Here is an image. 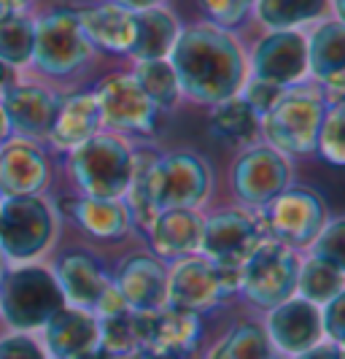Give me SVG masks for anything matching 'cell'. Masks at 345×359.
Masks as SVG:
<instances>
[{
    "instance_id": "cell-1",
    "label": "cell",
    "mask_w": 345,
    "mask_h": 359,
    "mask_svg": "<svg viewBox=\"0 0 345 359\" xmlns=\"http://www.w3.org/2000/svg\"><path fill=\"white\" fill-rule=\"evenodd\" d=\"M167 62L176 71L181 97L197 106L230 100L248 81V52L243 41L211 22L181 27Z\"/></svg>"
},
{
    "instance_id": "cell-2",
    "label": "cell",
    "mask_w": 345,
    "mask_h": 359,
    "mask_svg": "<svg viewBox=\"0 0 345 359\" xmlns=\"http://www.w3.org/2000/svg\"><path fill=\"white\" fill-rule=\"evenodd\" d=\"M33 25H36V41H33L30 65L41 76L68 79L81 73L94 60L97 52L81 33L76 6H52L43 14L33 17Z\"/></svg>"
},
{
    "instance_id": "cell-3",
    "label": "cell",
    "mask_w": 345,
    "mask_h": 359,
    "mask_svg": "<svg viewBox=\"0 0 345 359\" xmlns=\"http://www.w3.org/2000/svg\"><path fill=\"white\" fill-rule=\"evenodd\" d=\"M327 114V103L318 87H289L262 119L259 130L267 138V146L286 157H302L316 151L318 130Z\"/></svg>"
},
{
    "instance_id": "cell-4",
    "label": "cell",
    "mask_w": 345,
    "mask_h": 359,
    "mask_svg": "<svg viewBox=\"0 0 345 359\" xmlns=\"http://www.w3.org/2000/svg\"><path fill=\"white\" fill-rule=\"evenodd\" d=\"M68 170L84 198L122 200L132 173V146L122 135L100 130L73 149Z\"/></svg>"
},
{
    "instance_id": "cell-5",
    "label": "cell",
    "mask_w": 345,
    "mask_h": 359,
    "mask_svg": "<svg viewBox=\"0 0 345 359\" xmlns=\"http://www.w3.org/2000/svg\"><path fill=\"white\" fill-rule=\"evenodd\" d=\"M57 211L43 195H11L0 203V254L6 262H36L57 238Z\"/></svg>"
},
{
    "instance_id": "cell-6",
    "label": "cell",
    "mask_w": 345,
    "mask_h": 359,
    "mask_svg": "<svg viewBox=\"0 0 345 359\" xmlns=\"http://www.w3.org/2000/svg\"><path fill=\"white\" fill-rule=\"evenodd\" d=\"M65 306L52 270L41 265H19L8 270L0 287V316L19 332L38 330Z\"/></svg>"
},
{
    "instance_id": "cell-7",
    "label": "cell",
    "mask_w": 345,
    "mask_h": 359,
    "mask_svg": "<svg viewBox=\"0 0 345 359\" xmlns=\"http://www.w3.org/2000/svg\"><path fill=\"white\" fill-rule=\"evenodd\" d=\"M243 268H230L205 259L202 254H192L176 259L167 270V308H178L189 313H205L216 308L221 300L240 292Z\"/></svg>"
},
{
    "instance_id": "cell-8",
    "label": "cell",
    "mask_w": 345,
    "mask_h": 359,
    "mask_svg": "<svg viewBox=\"0 0 345 359\" xmlns=\"http://www.w3.org/2000/svg\"><path fill=\"white\" fill-rule=\"evenodd\" d=\"M211 165L195 151L160 154L148 170V192L157 211L164 208H200L211 198Z\"/></svg>"
},
{
    "instance_id": "cell-9",
    "label": "cell",
    "mask_w": 345,
    "mask_h": 359,
    "mask_svg": "<svg viewBox=\"0 0 345 359\" xmlns=\"http://www.w3.org/2000/svg\"><path fill=\"white\" fill-rule=\"evenodd\" d=\"M300 262L302 259L297 249H291L275 238H265L243 265L240 292L254 306L275 308L278 303L297 294Z\"/></svg>"
},
{
    "instance_id": "cell-10",
    "label": "cell",
    "mask_w": 345,
    "mask_h": 359,
    "mask_svg": "<svg viewBox=\"0 0 345 359\" xmlns=\"http://www.w3.org/2000/svg\"><path fill=\"white\" fill-rule=\"evenodd\" d=\"M262 222L270 238L291 249H305L327 224V203L308 187H286L278 198L262 208Z\"/></svg>"
},
{
    "instance_id": "cell-11",
    "label": "cell",
    "mask_w": 345,
    "mask_h": 359,
    "mask_svg": "<svg viewBox=\"0 0 345 359\" xmlns=\"http://www.w3.org/2000/svg\"><path fill=\"white\" fill-rule=\"evenodd\" d=\"M248 52V79L275 84L281 90L305 84L308 76V38L305 30H265Z\"/></svg>"
},
{
    "instance_id": "cell-12",
    "label": "cell",
    "mask_w": 345,
    "mask_h": 359,
    "mask_svg": "<svg viewBox=\"0 0 345 359\" xmlns=\"http://www.w3.org/2000/svg\"><path fill=\"white\" fill-rule=\"evenodd\" d=\"M230 184L240 203L262 211L270 200L291 187V162L273 146H248L232 162Z\"/></svg>"
},
{
    "instance_id": "cell-13",
    "label": "cell",
    "mask_w": 345,
    "mask_h": 359,
    "mask_svg": "<svg viewBox=\"0 0 345 359\" xmlns=\"http://www.w3.org/2000/svg\"><path fill=\"white\" fill-rule=\"evenodd\" d=\"M103 127L111 133H127V135H154L160 125V108L154 106L146 92L138 87L129 71L111 73L94 90Z\"/></svg>"
},
{
    "instance_id": "cell-14",
    "label": "cell",
    "mask_w": 345,
    "mask_h": 359,
    "mask_svg": "<svg viewBox=\"0 0 345 359\" xmlns=\"http://www.w3.org/2000/svg\"><path fill=\"white\" fill-rule=\"evenodd\" d=\"M265 238L270 235L265 230L262 219L246 214L240 208H227L205 219L200 254L218 265L243 268L246 259L254 254V249Z\"/></svg>"
},
{
    "instance_id": "cell-15",
    "label": "cell",
    "mask_w": 345,
    "mask_h": 359,
    "mask_svg": "<svg viewBox=\"0 0 345 359\" xmlns=\"http://www.w3.org/2000/svg\"><path fill=\"white\" fill-rule=\"evenodd\" d=\"M135 322V341L138 348L151 357H186L197 348L202 335L200 313H189L178 308H160V311H132Z\"/></svg>"
},
{
    "instance_id": "cell-16",
    "label": "cell",
    "mask_w": 345,
    "mask_h": 359,
    "mask_svg": "<svg viewBox=\"0 0 345 359\" xmlns=\"http://www.w3.org/2000/svg\"><path fill=\"white\" fill-rule=\"evenodd\" d=\"M59 103L62 97L55 90L38 81H19V79L0 95V106L8 116L11 133H17L24 141L49 138Z\"/></svg>"
},
{
    "instance_id": "cell-17",
    "label": "cell",
    "mask_w": 345,
    "mask_h": 359,
    "mask_svg": "<svg viewBox=\"0 0 345 359\" xmlns=\"http://www.w3.org/2000/svg\"><path fill=\"white\" fill-rule=\"evenodd\" d=\"M76 17L94 52L129 57L135 43V11L113 0H94L76 6Z\"/></svg>"
},
{
    "instance_id": "cell-18",
    "label": "cell",
    "mask_w": 345,
    "mask_h": 359,
    "mask_svg": "<svg viewBox=\"0 0 345 359\" xmlns=\"http://www.w3.org/2000/svg\"><path fill=\"white\" fill-rule=\"evenodd\" d=\"M119 292L122 303L141 313V311H160L167 303V268L160 257L151 254H132L119 262L116 278H111Z\"/></svg>"
},
{
    "instance_id": "cell-19",
    "label": "cell",
    "mask_w": 345,
    "mask_h": 359,
    "mask_svg": "<svg viewBox=\"0 0 345 359\" xmlns=\"http://www.w3.org/2000/svg\"><path fill=\"white\" fill-rule=\"evenodd\" d=\"M52 181L46 151L33 141L8 138L0 146V195H41Z\"/></svg>"
},
{
    "instance_id": "cell-20",
    "label": "cell",
    "mask_w": 345,
    "mask_h": 359,
    "mask_svg": "<svg viewBox=\"0 0 345 359\" xmlns=\"http://www.w3.org/2000/svg\"><path fill=\"white\" fill-rule=\"evenodd\" d=\"M57 287L65 297V306L81 308L94 313L103 294L111 289V276L103 268L100 259H94L90 252H68L57 259L55 270Z\"/></svg>"
},
{
    "instance_id": "cell-21",
    "label": "cell",
    "mask_w": 345,
    "mask_h": 359,
    "mask_svg": "<svg viewBox=\"0 0 345 359\" xmlns=\"http://www.w3.org/2000/svg\"><path fill=\"white\" fill-rule=\"evenodd\" d=\"M267 338L283 351V354H302L313 348L321 338V308L302 300V297H289L283 303L270 308L267 319Z\"/></svg>"
},
{
    "instance_id": "cell-22",
    "label": "cell",
    "mask_w": 345,
    "mask_h": 359,
    "mask_svg": "<svg viewBox=\"0 0 345 359\" xmlns=\"http://www.w3.org/2000/svg\"><path fill=\"white\" fill-rule=\"evenodd\" d=\"M202 224L205 216L197 208H164L157 214L148 241L151 249L160 259H183L192 254H200L202 243Z\"/></svg>"
},
{
    "instance_id": "cell-23",
    "label": "cell",
    "mask_w": 345,
    "mask_h": 359,
    "mask_svg": "<svg viewBox=\"0 0 345 359\" xmlns=\"http://www.w3.org/2000/svg\"><path fill=\"white\" fill-rule=\"evenodd\" d=\"M308 38V76L316 87L345 84V25L327 17L305 33Z\"/></svg>"
},
{
    "instance_id": "cell-24",
    "label": "cell",
    "mask_w": 345,
    "mask_h": 359,
    "mask_svg": "<svg viewBox=\"0 0 345 359\" xmlns=\"http://www.w3.org/2000/svg\"><path fill=\"white\" fill-rule=\"evenodd\" d=\"M100 130H103V116H100L94 90L76 92L71 97H62L59 111L55 116V125L49 130V141L62 151H73L76 146L90 141L92 135L100 133Z\"/></svg>"
},
{
    "instance_id": "cell-25",
    "label": "cell",
    "mask_w": 345,
    "mask_h": 359,
    "mask_svg": "<svg viewBox=\"0 0 345 359\" xmlns=\"http://www.w3.org/2000/svg\"><path fill=\"white\" fill-rule=\"evenodd\" d=\"M46 348L55 359H73L97 348V319L90 311L62 306L43 324Z\"/></svg>"
},
{
    "instance_id": "cell-26",
    "label": "cell",
    "mask_w": 345,
    "mask_h": 359,
    "mask_svg": "<svg viewBox=\"0 0 345 359\" xmlns=\"http://www.w3.org/2000/svg\"><path fill=\"white\" fill-rule=\"evenodd\" d=\"M181 19L167 6L135 11V43L129 49V60H167L181 36Z\"/></svg>"
},
{
    "instance_id": "cell-27",
    "label": "cell",
    "mask_w": 345,
    "mask_h": 359,
    "mask_svg": "<svg viewBox=\"0 0 345 359\" xmlns=\"http://www.w3.org/2000/svg\"><path fill=\"white\" fill-rule=\"evenodd\" d=\"M251 17L265 30H302L332 17V0H254Z\"/></svg>"
},
{
    "instance_id": "cell-28",
    "label": "cell",
    "mask_w": 345,
    "mask_h": 359,
    "mask_svg": "<svg viewBox=\"0 0 345 359\" xmlns=\"http://www.w3.org/2000/svg\"><path fill=\"white\" fill-rule=\"evenodd\" d=\"M73 222L100 241H119L132 230L129 227V214L122 200L106 198H81L73 205Z\"/></svg>"
},
{
    "instance_id": "cell-29",
    "label": "cell",
    "mask_w": 345,
    "mask_h": 359,
    "mask_svg": "<svg viewBox=\"0 0 345 359\" xmlns=\"http://www.w3.org/2000/svg\"><path fill=\"white\" fill-rule=\"evenodd\" d=\"M208 130L213 138L224 141V144H246L259 130V116L240 95H235L230 100H221L216 106H211Z\"/></svg>"
},
{
    "instance_id": "cell-30",
    "label": "cell",
    "mask_w": 345,
    "mask_h": 359,
    "mask_svg": "<svg viewBox=\"0 0 345 359\" xmlns=\"http://www.w3.org/2000/svg\"><path fill=\"white\" fill-rule=\"evenodd\" d=\"M129 73L138 81V87L146 92V97L160 108V114L181 103V87L167 60H135Z\"/></svg>"
},
{
    "instance_id": "cell-31",
    "label": "cell",
    "mask_w": 345,
    "mask_h": 359,
    "mask_svg": "<svg viewBox=\"0 0 345 359\" xmlns=\"http://www.w3.org/2000/svg\"><path fill=\"white\" fill-rule=\"evenodd\" d=\"M345 289V268H337L332 262L308 257L300 262V276H297V294L313 306H324L332 297L343 294Z\"/></svg>"
},
{
    "instance_id": "cell-32",
    "label": "cell",
    "mask_w": 345,
    "mask_h": 359,
    "mask_svg": "<svg viewBox=\"0 0 345 359\" xmlns=\"http://www.w3.org/2000/svg\"><path fill=\"white\" fill-rule=\"evenodd\" d=\"M36 25L27 11L22 14H0V62L11 71H22L33 60Z\"/></svg>"
},
{
    "instance_id": "cell-33",
    "label": "cell",
    "mask_w": 345,
    "mask_h": 359,
    "mask_svg": "<svg viewBox=\"0 0 345 359\" xmlns=\"http://www.w3.org/2000/svg\"><path fill=\"white\" fill-rule=\"evenodd\" d=\"M208 359H270V338L259 324H237Z\"/></svg>"
},
{
    "instance_id": "cell-34",
    "label": "cell",
    "mask_w": 345,
    "mask_h": 359,
    "mask_svg": "<svg viewBox=\"0 0 345 359\" xmlns=\"http://www.w3.org/2000/svg\"><path fill=\"white\" fill-rule=\"evenodd\" d=\"M97 346L106 354H119V351L138 348L135 322H132V311L129 308H122L116 313H108V316L97 319Z\"/></svg>"
},
{
    "instance_id": "cell-35",
    "label": "cell",
    "mask_w": 345,
    "mask_h": 359,
    "mask_svg": "<svg viewBox=\"0 0 345 359\" xmlns=\"http://www.w3.org/2000/svg\"><path fill=\"white\" fill-rule=\"evenodd\" d=\"M316 151L335 168L345 165V103L327 106L324 122L318 130Z\"/></svg>"
},
{
    "instance_id": "cell-36",
    "label": "cell",
    "mask_w": 345,
    "mask_h": 359,
    "mask_svg": "<svg viewBox=\"0 0 345 359\" xmlns=\"http://www.w3.org/2000/svg\"><path fill=\"white\" fill-rule=\"evenodd\" d=\"M310 257L345 268V219H327V224L310 241Z\"/></svg>"
},
{
    "instance_id": "cell-37",
    "label": "cell",
    "mask_w": 345,
    "mask_h": 359,
    "mask_svg": "<svg viewBox=\"0 0 345 359\" xmlns=\"http://www.w3.org/2000/svg\"><path fill=\"white\" fill-rule=\"evenodd\" d=\"M197 3L205 14V22L224 30H237L251 17V8H254V0H197Z\"/></svg>"
},
{
    "instance_id": "cell-38",
    "label": "cell",
    "mask_w": 345,
    "mask_h": 359,
    "mask_svg": "<svg viewBox=\"0 0 345 359\" xmlns=\"http://www.w3.org/2000/svg\"><path fill=\"white\" fill-rule=\"evenodd\" d=\"M281 95H283L281 87L267 84V81H259V79H248V81L243 84V90H240V97L254 108L259 119H262V116H265V114L278 103V97H281Z\"/></svg>"
},
{
    "instance_id": "cell-39",
    "label": "cell",
    "mask_w": 345,
    "mask_h": 359,
    "mask_svg": "<svg viewBox=\"0 0 345 359\" xmlns=\"http://www.w3.org/2000/svg\"><path fill=\"white\" fill-rule=\"evenodd\" d=\"M321 332H327L329 341L340 346L345 341V294L332 297L321 308Z\"/></svg>"
},
{
    "instance_id": "cell-40",
    "label": "cell",
    "mask_w": 345,
    "mask_h": 359,
    "mask_svg": "<svg viewBox=\"0 0 345 359\" xmlns=\"http://www.w3.org/2000/svg\"><path fill=\"white\" fill-rule=\"evenodd\" d=\"M0 359H49L30 335H11L0 341Z\"/></svg>"
},
{
    "instance_id": "cell-41",
    "label": "cell",
    "mask_w": 345,
    "mask_h": 359,
    "mask_svg": "<svg viewBox=\"0 0 345 359\" xmlns=\"http://www.w3.org/2000/svg\"><path fill=\"white\" fill-rule=\"evenodd\" d=\"M297 359H343V351H340V346H335V343H324V346H313L308 351H302V354H297Z\"/></svg>"
},
{
    "instance_id": "cell-42",
    "label": "cell",
    "mask_w": 345,
    "mask_h": 359,
    "mask_svg": "<svg viewBox=\"0 0 345 359\" xmlns=\"http://www.w3.org/2000/svg\"><path fill=\"white\" fill-rule=\"evenodd\" d=\"M36 0H0V14H22V11H30Z\"/></svg>"
},
{
    "instance_id": "cell-43",
    "label": "cell",
    "mask_w": 345,
    "mask_h": 359,
    "mask_svg": "<svg viewBox=\"0 0 345 359\" xmlns=\"http://www.w3.org/2000/svg\"><path fill=\"white\" fill-rule=\"evenodd\" d=\"M119 6H125L129 11H143V8H154V6H164L167 0H113Z\"/></svg>"
},
{
    "instance_id": "cell-44",
    "label": "cell",
    "mask_w": 345,
    "mask_h": 359,
    "mask_svg": "<svg viewBox=\"0 0 345 359\" xmlns=\"http://www.w3.org/2000/svg\"><path fill=\"white\" fill-rule=\"evenodd\" d=\"M103 359H151V354L143 348H129V351H119V354H106L103 351Z\"/></svg>"
},
{
    "instance_id": "cell-45",
    "label": "cell",
    "mask_w": 345,
    "mask_h": 359,
    "mask_svg": "<svg viewBox=\"0 0 345 359\" xmlns=\"http://www.w3.org/2000/svg\"><path fill=\"white\" fill-rule=\"evenodd\" d=\"M14 81H17V71H11L8 65H3V62H0V95L8 90Z\"/></svg>"
},
{
    "instance_id": "cell-46",
    "label": "cell",
    "mask_w": 345,
    "mask_h": 359,
    "mask_svg": "<svg viewBox=\"0 0 345 359\" xmlns=\"http://www.w3.org/2000/svg\"><path fill=\"white\" fill-rule=\"evenodd\" d=\"M11 135H14V133H11V125H8V116H6V111L0 106V146L6 144Z\"/></svg>"
},
{
    "instance_id": "cell-47",
    "label": "cell",
    "mask_w": 345,
    "mask_h": 359,
    "mask_svg": "<svg viewBox=\"0 0 345 359\" xmlns=\"http://www.w3.org/2000/svg\"><path fill=\"white\" fill-rule=\"evenodd\" d=\"M73 359H103V351L92 348V351H87V354H78V357H73Z\"/></svg>"
},
{
    "instance_id": "cell-48",
    "label": "cell",
    "mask_w": 345,
    "mask_h": 359,
    "mask_svg": "<svg viewBox=\"0 0 345 359\" xmlns=\"http://www.w3.org/2000/svg\"><path fill=\"white\" fill-rule=\"evenodd\" d=\"M6 273H8V268H6V257L0 254V287H3V278H6Z\"/></svg>"
},
{
    "instance_id": "cell-49",
    "label": "cell",
    "mask_w": 345,
    "mask_h": 359,
    "mask_svg": "<svg viewBox=\"0 0 345 359\" xmlns=\"http://www.w3.org/2000/svg\"><path fill=\"white\" fill-rule=\"evenodd\" d=\"M151 359H186V357H151Z\"/></svg>"
}]
</instances>
